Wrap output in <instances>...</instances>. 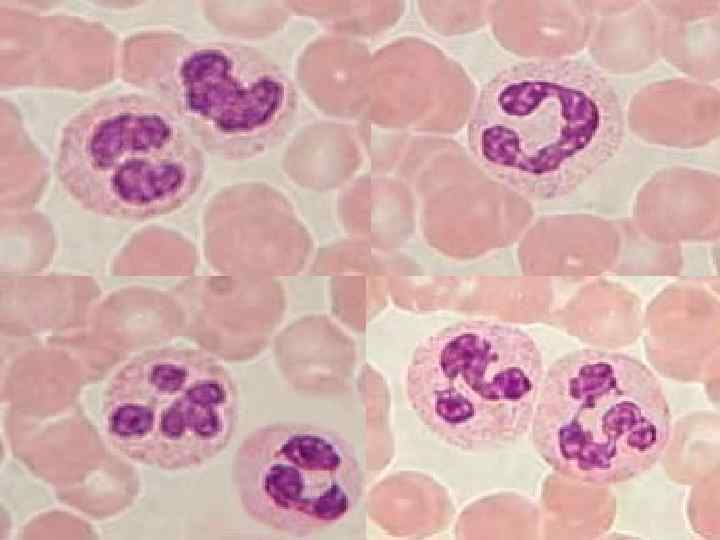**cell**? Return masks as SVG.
Segmentation results:
<instances>
[{
  "mask_svg": "<svg viewBox=\"0 0 720 540\" xmlns=\"http://www.w3.org/2000/svg\"><path fill=\"white\" fill-rule=\"evenodd\" d=\"M623 136L613 85L576 60L509 66L485 86L469 124L480 166L535 200L576 190L616 154Z\"/></svg>",
  "mask_w": 720,
  "mask_h": 540,
  "instance_id": "obj_1",
  "label": "cell"
},
{
  "mask_svg": "<svg viewBox=\"0 0 720 540\" xmlns=\"http://www.w3.org/2000/svg\"><path fill=\"white\" fill-rule=\"evenodd\" d=\"M670 430L671 411L656 375L635 357L599 349L574 350L548 367L530 425L546 464L595 485L650 470Z\"/></svg>",
  "mask_w": 720,
  "mask_h": 540,
  "instance_id": "obj_2",
  "label": "cell"
},
{
  "mask_svg": "<svg viewBox=\"0 0 720 540\" xmlns=\"http://www.w3.org/2000/svg\"><path fill=\"white\" fill-rule=\"evenodd\" d=\"M200 145L152 94L116 93L76 112L58 140L55 172L85 211L140 222L173 212L204 174Z\"/></svg>",
  "mask_w": 720,
  "mask_h": 540,
  "instance_id": "obj_3",
  "label": "cell"
},
{
  "mask_svg": "<svg viewBox=\"0 0 720 540\" xmlns=\"http://www.w3.org/2000/svg\"><path fill=\"white\" fill-rule=\"evenodd\" d=\"M543 375L541 351L528 332L503 322L465 320L419 342L407 366L405 393L436 438L483 452L528 432Z\"/></svg>",
  "mask_w": 720,
  "mask_h": 540,
  "instance_id": "obj_4",
  "label": "cell"
},
{
  "mask_svg": "<svg viewBox=\"0 0 720 540\" xmlns=\"http://www.w3.org/2000/svg\"><path fill=\"white\" fill-rule=\"evenodd\" d=\"M155 88V96L194 140L224 158L275 147L298 111V93L287 72L258 48L236 42L180 46Z\"/></svg>",
  "mask_w": 720,
  "mask_h": 540,
  "instance_id": "obj_5",
  "label": "cell"
},
{
  "mask_svg": "<svg viewBox=\"0 0 720 540\" xmlns=\"http://www.w3.org/2000/svg\"><path fill=\"white\" fill-rule=\"evenodd\" d=\"M234 484L245 514L268 529L311 535L344 522L362 493V472L339 432L304 422L252 430L234 458Z\"/></svg>",
  "mask_w": 720,
  "mask_h": 540,
  "instance_id": "obj_6",
  "label": "cell"
},
{
  "mask_svg": "<svg viewBox=\"0 0 720 540\" xmlns=\"http://www.w3.org/2000/svg\"><path fill=\"white\" fill-rule=\"evenodd\" d=\"M109 400L140 409L150 434L138 459L169 470L214 458L232 439L239 417L229 374L188 349L150 350L133 358L111 381Z\"/></svg>",
  "mask_w": 720,
  "mask_h": 540,
  "instance_id": "obj_7",
  "label": "cell"
}]
</instances>
